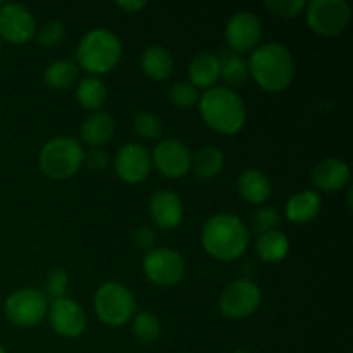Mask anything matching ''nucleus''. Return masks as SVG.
I'll return each instance as SVG.
<instances>
[{
	"mask_svg": "<svg viewBox=\"0 0 353 353\" xmlns=\"http://www.w3.org/2000/svg\"><path fill=\"white\" fill-rule=\"evenodd\" d=\"M131 240H133L134 247L140 252H145V254L157 247V233H155L154 228L150 226L137 228L133 236H131Z\"/></svg>",
	"mask_w": 353,
	"mask_h": 353,
	"instance_id": "f704fd0d",
	"label": "nucleus"
},
{
	"mask_svg": "<svg viewBox=\"0 0 353 353\" xmlns=\"http://www.w3.org/2000/svg\"><path fill=\"white\" fill-rule=\"evenodd\" d=\"M255 250H257L259 259L265 264H278L285 261L290 252V240L285 233L274 230L268 233L259 234L255 241Z\"/></svg>",
	"mask_w": 353,
	"mask_h": 353,
	"instance_id": "5701e85b",
	"label": "nucleus"
},
{
	"mask_svg": "<svg viewBox=\"0 0 353 353\" xmlns=\"http://www.w3.org/2000/svg\"><path fill=\"white\" fill-rule=\"evenodd\" d=\"M224 168V154L221 148L212 147H202L200 150L192 155V169L193 174L199 179H212L221 174Z\"/></svg>",
	"mask_w": 353,
	"mask_h": 353,
	"instance_id": "b1692460",
	"label": "nucleus"
},
{
	"mask_svg": "<svg viewBox=\"0 0 353 353\" xmlns=\"http://www.w3.org/2000/svg\"><path fill=\"white\" fill-rule=\"evenodd\" d=\"M303 14L310 30L321 37H338L352 19V9L345 0H312L307 2Z\"/></svg>",
	"mask_w": 353,
	"mask_h": 353,
	"instance_id": "0eeeda50",
	"label": "nucleus"
},
{
	"mask_svg": "<svg viewBox=\"0 0 353 353\" xmlns=\"http://www.w3.org/2000/svg\"><path fill=\"white\" fill-rule=\"evenodd\" d=\"M233 353H250V352H248V350H241V348H240V350H234Z\"/></svg>",
	"mask_w": 353,
	"mask_h": 353,
	"instance_id": "4c0bfd02",
	"label": "nucleus"
},
{
	"mask_svg": "<svg viewBox=\"0 0 353 353\" xmlns=\"http://www.w3.org/2000/svg\"><path fill=\"white\" fill-rule=\"evenodd\" d=\"M224 38L230 48L238 54L254 52L262 40V23L255 14L240 10L233 14L226 23Z\"/></svg>",
	"mask_w": 353,
	"mask_h": 353,
	"instance_id": "4468645a",
	"label": "nucleus"
},
{
	"mask_svg": "<svg viewBox=\"0 0 353 353\" xmlns=\"http://www.w3.org/2000/svg\"><path fill=\"white\" fill-rule=\"evenodd\" d=\"M116 131V121L110 114L102 112H92L81 124V140L85 141L88 147L100 148L102 145L109 143L110 138L114 137Z\"/></svg>",
	"mask_w": 353,
	"mask_h": 353,
	"instance_id": "412c9836",
	"label": "nucleus"
},
{
	"mask_svg": "<svg viewBox=\"0 0 353 353\" xmlns=\"http://www.w3.org/2000/svg\"><path fill=\"white\" fill-rule=\"evenodd\" d=\"M162 326L152 312H137L131 319V334L141 345H152L161 338Z\"/></svg>",
	"mask_w": 353,
	"mask_h": 353,
	"instance_id": "cd10ccee",
	"label": "nucleus"
},
{
	"mask_svg": "<svg viewBox=\"0 0 353 353\" xmlns=\"http://www.w3.org/2000/svg\"><path fill=\"white\" fill-rule=\"evenodd\" d=\"M48 300L41 290L19 288L10 293L3 302V314L7 321L17 327H33L47 317Z\"/></svg>",
	"mask_w": 353,
	"mask_h": 353,
	"instance_id": "6e6552de",
	"label": "nucleus"
},
{
	"mask_svg": "<svg viewBox=\"0 0 353 353\" xmlns=\"http://www.w3.org/2000/svg\"><path fill=\"white\" fill-rule=\"evenodd\" d=\"M200 117L212 131L233 137L247 123V109L241 97L226 86H214L200 95Z\"/></svg>",
	"mask_w": 353,
	"mask_h": 353,
	"instance_id": "7ed1b4c3",
	"label": "nucleus"
},
{
	"mask_svg": "<svg viewBox=\"0 0 353 353\" xmlns=\"http://www.w3.org/2000/svg\"><path fill=\"white\" fill-rule=\"evenodd\" d=\"M279 223H281V214L274 207H259L252 214V230L259 234L278 230Z\"/></svg>",
	"mask_w": 353,
	"mask_h": 353,
	"instance_id": "2f4dec72",
	"label": "nucleus"
},
{
	"mask_svg": "<svg viewBox=\"0 0 353 353\" xmlns=\"http://www.w3.org/2000/svg\"><path fill=\"white\" fill-rule=\"evenodd\" d=\"M141 71L148 76V78L155 79V81H165L171 78L172 69H174V59H172L171 52L164 47H148L147 50L141 54L140 59Z\"/></svg>",
	"mask_w": 353,
	"mask_h": 353,
	"instance_id": "4be33fe9",
	"label": "nucleus"
},
{
	"mask_svg": "<svg viewBox=\"0 0 353 353\" xmlns=\"http://www.w3.org/2000/svg\"><path fill=\"white\" fill-rule=\"evenodd\" d=\"M303 0H265L264 7L269 14L279 19H293L305 10Z\"/></svg>",
	"mask_w": 353,
	"mask_h": 353,
	"instance_id": "473e14b6",
	"label": "nucleus"
},
{
	"mask_svg": "<svg viewBox=\"0 0 353 353\" xmlns=\"http://www.w3.org/2000/svg\"><path fill=\"white\" fill-rule=\"evenodd\" d=\"M141 271L150 283L169 288L183 281L186 274V262L183 255L172 248L155 247L145 254Z\"/></svg>",
	"mask_w": 353,
	"mask_h": 353,
	"instance_id": "1a4fd4ad",
	"label": "nucleus"
},
{
	"mask_svg": "<svg viewBox=\"0 0 353 353\" xmlns=\"http://www.w3.org/2000/svg\"><path fill=\"white\" fill-rule=\"evenodd\" d=\"M37 41L40 47L43 48H54L57 45H61V41L65 37V28L64 24L59 23V21H48L43 26L38 30V33L34 34Z\"/></svg>",
	"mask_w": 353,
	"mask_h": 353,
	"instance_id": "72a5a7b5",
	"label": "nucleus"
},
{
	"mask_svg": "<svg viewBox=\"0 0 353 353\" xmlns=\"http://www.w3.org/2000/svg\"><path fill=\"white\" fill-rule=\"evenodd\" d=\"M69 286V276L68 271L62 268H54L47 272V278L43 281V288H41V293L45 295L47 300H59L64 299L65 292H68Z\"/></svg>",
	"mask_w": 353,
	"mask_h": 353,
	"instance_id": "c756f323",
	"label": "nucleus"
},
{
	"mask_svg": "<svg viewBox=\"0 0 353 353\" xmlns=\"http://www.w3.org/2000/svg\"><path fill=\"white\" fill-rule=\"evenodd\" d=\"M262 303V292L252 279L241 278L230 283L219 299V310L224 317L233 321L245 319L257 312Z\"/></svg>",
	"mask_w": 353,
	"mask_h": 353,
	"instance_id": "9d476101",
	"label": "nucleus"
},
{
	"mask_svg": "<svg viewBox=\"0 0 353 353\" xmlns=\"http://www.w3.org/2000/svg\"><path fill=\"white\" fill-rule=\"evenodd\" d=\"M107 97H109L107 86L103 85L102 79L95 78V76L81 79L76 88V102L90 112H99L105 105Z\"/></svg>",
	"mask_w": 353,
	"mask_h": 353,
	"instance_id": "393cba45",
	"label": "nucleus"
},
{
	"mask_svg": "<svg viewBox=\"0 0 353 353\" xmlns=\"http://www.w3.org/2000/svg\"><path fill=\"white\" fill-rule=\"evenodd\" d=\"M0 48H2V40H0Z\"/></svg>",
	"mask_w": 353,
	"mask_h": 353,
	"instance_id": "ea45409f",
	"label": "nucleus"
},
{
	"mask_svg": "<svg viewBox=\"0 0 353 353\" xmlns=\"http://www.w3.org/2000/svg\"><path fill=\"white\" fill-rule=\"evenodd\" d=\"M200 92L190 81H178L169 88V102L179 109L199 105Z\"/></svg>",
	"mask_w": 353,
	"mask_h": 353,
	"instance_id": "7c9ffc66",
	"label": "nucleus"
},
{
	"mask_svg": "<svg viewBox=\"0 0 353 353\" xmlns=\"http://www.w3.org/2000/svg\"><path fill=\"white\" fill-rule=\"evenodd\" d=\"M114 172L126 185H140L152 171L150 152L140 143H126L114 157Z\"/></svg>",
	"mask_w": 353,
	"mask_h": 353,
	"instance_id": "2eb2a0df",
	"label": "nucleus"
},
{
	"mask_svg": "<svg viewBox=\"0 0 353 353\" xmlns=\"http://www.w3.org/2000/svg\"><path fill=\"white\" fill-rule=\"evenodd\" d=\"M37 34V23L30 9L21 3L0 6V40L10 45H26Z\"/></svg>",
	"mask_w": 353,
	"mask_h": 353,
	"instance_id": "9b49d317",
	"label": "nucleus"
},
{
	"mask_svg": "<svg viewBox=\"0 0 353 353\" xmlns=\"http://www.w3.org/2000/svg\"><path fill=\"white\" fill-rule=\"evenodd\" d=\"M248 74L264 92H285L295 78V61L285 45L261 43L247 61Z\"/></svg>",
	"mask_w": 353,
	"mask_h": 353,
	"instance_id": "f03ea898",
	"label": "nucleus"
},
{
	"mask_svg": "<svg viewBox=\"0 0 353 353\" xmlns=\"http://www.w3.org/2000/svg\"><path fill=\"white\" fill-rule=\"evenodd\" d=\"M83 164L88 165L90 171H103L109 165V157L100 148H93L88 154L85 152V161H83Z\"/></svg>",
	"mask_w": 353,
	"mask_h": 353,
	"instance_id": "c9c22d12",
	"label": "nucleus"
},
{
	"mask_svg": "<svg viewBox=\"0 0 353 353\" xmlns=\"http://www.w3.org/2000/svg\"><path fill=\"white\" fill-rule=\"evenodd\" d=\"M133 128L137 131L138 137L145 138V140H159L162 137V121L157 114L148 112V110H140L133 119Z\"/></svg>",
	"mask_w": 353,
	"mask_h": 353,
	"instance_id": "c85d7f7f",
	"label": "nucleus"
},
{
	"mask_svg": "<svg viewBox=\"0 0 353 353\" xmlns=\"http://www.w3.org/2000/svg\"><path fill=\"white\" fill-rule=\"evenodd\" d=\"M238 195L245 200V202L252 203V205H264L269 200L272 193L271 179L268 174H264L259 169H247L240 174L236 183Z\"/></svg>",
	"mask_w": 353,
	"mask_h": 353,
	"instance_id": "aec40b11",
	"label": "nucleus"
},
{
	"mask_svg": "<svg viewBox=\"0 0 353 353\" xmlns=\"http://www.w3.org/2000/svg\"><path fill=\"white\" fill-rule=\"evenodd\" d=\"M121 57H123V43L119 37L105 28L90 30L79 40L76 48V61H78L76 65L95 78L112 71L121 62Z\"/></svg>",
	"mask_w": 353,
	"mask_h": 353,
	"instance_id": "20e7f679",
	"label": "nucleus"
},
{
	"mask_svg": "<svg viewBox=\"0 0 353 353\" xmlns=\"http://www.w3.org/2000/svg\"><path fill=\"white\" fill-rule=\"evenodd\" d=\"M148 214L159 230L171 231L181 224L185 209H183V202L178 193L172 190H159L152 195Z\"/></svg>",
	"mask_w": 353,
	"mask_h": 353,
	"instance_id": "dca6fc26",
	"label": "nucleus"
},
{
	"mask_svg": "<svg viewBox=\"0 0 353 353\" xmlns=\"http://www.w3.org/2000/svg\"><path fill=\"white\" fill-rule=\"evenodd\" d=\"M95 314L110 327L124 326L137 314V299L128 286L117 281H107L97 288L93 296Z\"/></svg>",
	"mask_w": 353,
	"mask_h": 353,
	"instance_id": "423d86ee",
	"label": "nucleus"
},
{
	"mask_svg": "<svg viewBox=\"0 0 353 353\" xmlns=\"http://www.w3.org/2000/svg\"><path fill=\"white\" fill-rule=\"evenodd\" d=\"M48 324L52 331L62 338H78L86 331V312L78 302L69 296L50 302L47 312Z\"/></svg>",
	"mask_w": 353,
	"mask_h": 353,
	"instance_id": "ddd939ff",
	"label": "nucleus"
},
{
	"mask_svg": "<svg viewBox=\"0 0 353 353\" xmlns=\"http://www.w3.org/2000/svg\"><path fill=\"white\" fill-rule=\"evenodd\" d=\"M221 61V79L226 83V88L234 90L241 88V86L247 85V81L250 79L248 74V65L247 61L243 57L236 54L224 55Z\"/></svg>",
	"mask_w": 353,
	"mask_h": 353,
	"instance_id": "bb28decb",
	"label": "nucleus"
},
{
	"mask_svg": "<svg viewBox=\"0 0 353 353\" xmlns=\"http://www.w3.org/2000/svg\"><path fill=\"white\" fill-rule=\"evenodd\" d=\"M0 353H7V352H6V348H3L2 345H0Z\"/></svg>",
	"mask_w": 353,
	"mask_h": 353,
	"instance_id": "58836bf2",
	"label": "nucleus"
},
{
	"mask_svg": "<svg viewBox=\"0 0 353 353\" xmlns=\"http://www.w3.org/2000/svg\"><path fill=\"white\" fill-rule=\"evenodd\" d=\"M310 179H312V185L316 186L317 192H341L350 183V168L341 159H323V161L314 165L312 172H310Z\"/></svg>",
	"mask_w": 353,
	"mask_h": 353,
	"instance_id": "f3484780",
	"label": "nucleus"
},
{
	"mask_svg": "<svg viewBox=\"0 0 353 353\" xmlns=\"http://www.w3.org/2000/svg\"><path fill=\"white\" fill-rule=\"evenodd\" d=\"M188 79L196 90H207L217 86L221 79V61L210 52H202L195 55L188 65Z\"/></svg>",
	"mask_w": 353,
	"mask_h": 353,
	"instance_id": "6ab92c4d",
	"label": "nucleus"
},
{
	"mask_svg": "<svg viewBox=\"0 0 353 353\" xmlns=\"http://www.w3.org/2000/svg\"><path fill=\"white\" fill-rule=\"evenodd\" d=\"M116 7L124 10L126 14H138L141 9L147 7V2H141V0H124V2H116Z\"/></svg>",
	"mask_w": 353,
	"mask_h": 353,
	"instance_id": "e433bc0d",
	"label": "nucleus"
},
{
	"mask_svg": "<svg viewBox=\"0 0 353 353\" xmlns=\"http://www.w3.org/2000/svg\"><path fill=\"white\" fill-rule=\"evenodd\" d=\"M85 161L81 143L72 137H55L41 147L38 164L48 179L64 181L72 178Z\"/></svg>",
	"mask_w": 353,
	"mask_h": 353,
	"instance_id": "39448f33",
	"label": "nucleus"
},
{
	"mask_svg": "<svg viewBox=\"0 0 353 353\" xmlns=\"http://www.w3.org/2000/svg\"><path fill=\"white\" fill-rule=\"evenodd\" d=\"M200 241L207 254L221 262H233L247 252L250 230L238 216L219 212L205 221Z\"/></svg>",
	"mask_w": 353,
	"mask_h": 353,
	"instance_id": "f257e3e1",
	"label": "nucleus"
},
{
	"mask_svg": "<svg viewBox=\"0 0 353 353\" xmlns=\"http://www.w3.org/2000/svg\"><path fill=\"white\" fill-rule=\"evenodd\" d=\"M152 168L169 179H179L192 169V152L183 141L169 138L155 145L150 154Z\"/></svg>",
	"mask_w": 353,
	"mask_h": 353,
	"instance_id": "f8f14e48",
	"label": "nucleus"
},
{
	"mask_svg": "<svg viewBox=\"0 0 353 353\" xmlns=\"http://www.w3.org/2000/svg\"><path fill=\"white\" fill-rule=\"evenodd\" d=\"M79 68L72 61H55L45 69V85L52 90H68L78 79Z\"/></svg>",
	"mask_w": 353,
	"mask_h": 353,
	"instance_id": "a878e982",
	"label": "nucleus"
},
{
	"mask_svg": "<svg viewBox=\"0 0 353 353\" xmlns=\"http://www.w3.org/2000/svg\"><path fill=\"white\" fill-rule=\"evenodd\" d=\"M323 209V199L316 190H303L290 196L286 202V219L293 224H309L319 216Z\"/></svg>",
	"mask_w": 353,
	"mask_h": 353,
	"instance_id": "a211bd4d",
	"label": "nucleus"
}]
</instances>
